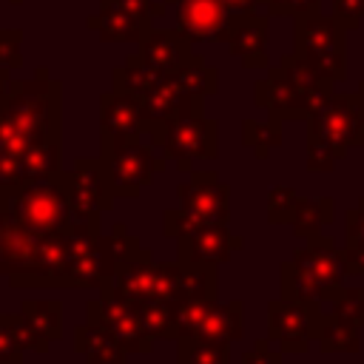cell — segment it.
<instances>
[{"instance_id":"cell-1","label":"cell","mask_w":364,"mask_h":364,"mask_svg":"<svg viewBox=\"0 0 364 364\" xmlns=\"http://www.w3.org/2000/svg\"><path fill=\"white\" fill-rule=\"evenodd\" d=\"M219 264L208 262H154V256L122 262L102 287L128 301H185L219 293Z\"/></svg>"},{"instance_id":"cell-2","label":"cell","mask_w":364,"mask_h":364,"mask_svg":"<svg viewBox=\"0 0 364 364\" xmlns=\"http://www.w3.org/2000/svg\"><path fill=\"white\" fill-rule=\"evenodd\" d=\"M344 259L336 247L333 236L327 233H310L304 236V245L296 247L293 259L282 262L279 267V284L282 299L307 301L327 307L336 296V290L344 284Z\"/></svg>"},{"instance_id":"cell-3","label":"cell","mask_w":364,"mask_h":364,"mask_svg":"<svg viewBox=\"0 0 364 364\" xmlns=\"http://www.w3.org/2000/svg\"><path fill=\"white\" fill-rule=\"evenodd\" d=\"M0 105L28 139L63 134V82L51 80L46 65H40L31 80H11Z\"/></svg>"},{"instance_id":"cell-4","label":"cell","mask_w":364,"mask_h":364,"mask_svg":"<svg viewBox=\"0 0 364 364\" xmlns=\"http://www.w3.org/2000/svg\"><path fill=\"white\" fill-rule=\"evenodd\" d=\"M0 210L11 213L34 233H57L65 230L71 222V205L63 176L31 179L17 185L0 182Z\"/></svg>"},{"instance_id":"cell-5","label":"cell","mask_w":364,"mask_h":364,"mask_svg":"<svg viewBox=\"0 0 364 364\" xmlns=\"http://www.w3.org/2000/svg\"><path fill=\"white\" fill-rule=\"evenodd\" d=\"M142 136L162 151L165 159L176 162V171L191 173L193 159H216L219 156V125L216 119L202 114H179L165 122H145Z\"/></svg>"},{"instance_id":"cell-6","label":"cell","mask_w":364,"mask_h":364,"mask_svg":"<svg viewBox=\"0 0 364 364\" xmlns=\"http://www.w3.org/2000/svg\"><path fill=\"white\" fill-rule=\"evenodd\" d=\"M293 51L321 68L330 80L347 77V31L324 14L293 17Z\"/></svg>"},{"instance_id":"cell-7","label":"cell","mask_w":364,"mask_h":364,"mask_svg":"<svg viewBox=\"0 0 364 364\" xmlns=\"http://www.w3.org/2000/svg\"><path fill=\"white\" fill-rule=\"evenodd\" d=\"M245 333V304L213 299H185L176 301V338H208L233 344ZM173 338V341H176Z\"/></svg>"},{"instance_id":"cell-8","label":"cell","mask_w":364,"mask_h":364,"mask_svg":"<svg viewBox=\"0 0 364 364\" xmlns=\"http://www.w3.org/2000/svg\"><path fill=\"white\" fill-rule=\"evenodd\" d=\"M102 159L108 165L114 193L125 199H136L142 188L151 185L159 171H165V156H156V148L142 136H128L102 148Z\"/></svg>"},{"instance_id":"cell-9","label":"cell","mask_w":364,"mask_h":364,"mask_svg":"<svg viewBox=\"0 0 364 364\" xmlns=\"http://www.w3.org/2000/svg\"><path fill=\"white\" fill-rule=\"evenodd\" d=\"M361 134V97L333 91L321 108L307 119V139L330 148L338 159L347 156L353 145H358Z\"/></svg>"},{"instance_id":"cell-10","label":"cell","mask_w":364,"mask_h":364,"mask_svg":"<svg viewBox=\"0 0 364 364\" xmlns=\"http://www.w3.org/2000/svg\"><path fill=\"white\" fill-rule=\"evenodd\" d=\"M333 91L336 88H301V85L290 82L279 65H273L264 80H256L253 102H256V108H264L270 119H279V122L304 119L307 122Z\"/></svg>"},{"instance_id":"cell-11","label":"cell","mask_w":364,"mask_h":364,"mask_svg":"<svg viewBox=\"0 0 364 364\" xmlns=\"http://www.w3.org/2000/svg\"><path fill=\"white\" fill-rule=\"evenodd\" d=\"M85 318L88 321H97L102 327H108L114 333V338L128 350V353H136V355H145L154 350V336L145 330L142 324V316H139V307L136 301H128V299H119L108 290H100V296L88 299L85 304Z\"/></svg>"},{"instance_id":"cell-12","label":"cell","mask_w":364,"mask_h":364,"mask_svg":"<svg viewBox=\"0 0 364 364\" xmlns=\"http://www.w3.org/2000/svg\"><path fill=\"white\" fill-rule=\"evenodd\" d=\"M321 304L273 299L267 304V338L276 341L279 353H307L310 341H316Z\"/></svg>"},{"instance_id":"cell-13","label":"cell","mask_w":364,"mask_h":364,"mask_svg":"<svg viewBox=\"0 0 364 364\" xmlns=\"http://www.w3.org/2000/svg\"><path fill=\"white\" fill-rule=\"evenodd\" d=\"M68 205L74 213H108L114 208V185L108 176V165L102 156H82L74 159L68 171L60 173Z\"/></svg>"},{"instance_id":"cell-14","label":"cell","mask_w":364,"mask_h":364,"mask_svg":"<svg viewBox=\"0 0 364 364\" xmlns=\"http://www.w3.org/2000/svg\"><path fill=\"white\" fill-rule=\"evenodd\" d=\"M176 205L202 225H228L230 188L213 171H191V179L176 185Z\"/></svg>"},{"instance_id":"cell-15","label":"cell","mask_w":364,"mask_h":364,"mask_svg":"<svg viewBox=\"0 0 364 364\" xmlns=\"http://www.w3.org/2000/svg\"><path fill=\"white\" fill-rule=\"evenodd\" d=\"M267 20L264 11L228 14L225 46L245 68H267Z\"/></svg>"},{"instance_id":"cell-16","label":"cell","mask_w":364,"mask_h":364,"mask_svg":"<svg viewBox=\"0 0 364 364\" xmlns=\"http://www.w3.org/2000/svg\"><path fill=\"white\" fill-rule=\"evenodd\" d=\"M245 242L242 236H233L228 225H202L196 222L188 233L176 239V259L179 262H208V264H225L233 250H239Z\"/></svg>"},{"instance_id":"cell-17","label":"cell","mask_w":364,"mask_h":364,"mask_svg":"<svg viewBox=\"0 0 364 364\" xmlns=\"http://www.w3.org/2000/svg\"><path fill=\"white\" fill-rule=\"evenodd\" d=\"M142 105L134 94L111 88L100 97V148H108L128 136H142Z\"/></svg>"},{"instance_id":"cell-18","label":"cell","mask_w":364,"mask_h":364,"mask_svg":"<svg viewBox=\"0 0 364 364\" xmlns=\"http://www.w3.org/2000/svg\"><path fill=\"white\" fill-rule=\"evenodd\" d=\"M230 9L225 0H179L176 28L191 43H225Z\"/></svg>"},{"instance_id":"cell-19","label":"cell","mask_w":364,"mask_h":364,"mask_svg":"<svg viewBox=\"0 0 364 364\" xmlns=\"http://www.w3.org/2000/svg\"><path fill=\"white\" fill-rule=\"evenodd\" d=\"M136 46L139 60L159 74H173L193 57V43L179 28H151Z\"/></svg>"},{"instance_id":"cell-20","label":"cell","mask_w":364,"mask_h":364,"mask_svg":"<svg viewBox=\"0 0 364 364\" xmlns=\"http://www.w3.org/2000/svg\"><path fill=\"white\" fill-rule=\"evenodd\" d=\"M142 105V119L145 122H165L179 114H202L205 111V97L188 94L171 74L145 97H139Z\"/></svg>"},{"instance_id":"cell-21","label":"cell","mask_w":364,"mask_h":364,"mask_svg":"<svg viewBox=\"0 0 364 364\" xmlns=\"http://www.w3.org/2000/svg\"><path fill=\"white\" fill-rule=\"evenodd\" d=\"M43 233H34L23 222H17L11 213L0 210V279L11 276L14 270L26 267L31 256L37 253Z\"/></svg>"},{"instance_id":"cell-22","label":"cell","mask_w":364,"mask_h":364,"mask_svg":"<svg viewBox=\"0 0 364 364\" xmlns=\"http://www.w3.org/2000/svg\"><path fill=\"white\" fill-rule=\"evenodd\" d=\"M74 350L85 364H128L131 355L108 327L88 318L74 327Z\"/></svg>"},{"instance_id":"cell-23","label":"cell","mask_w":364,"mask_h":364,"mask_svg":"<svg viewBox=\"0 0 364 364\" xmlns=\"http://www.w3.org/2000/svg\"><path fill=\"white\" fill-rule=\"evenodd\" d=\"M85 26L91 31H97V37L102 43H139L154 26L134 17L131 11L114 6V3H100V11L91 14L85 20Z\"/></svg>"},{"instance_id":"cell-24","label":"cell","mask_w":364,"mask_h":364,"mask_svg":"<svg viewBox=\"0 0 364 364\" xmlns=\"http://www.w3.org/2000/svg\"><path fill=\"white\" fill-rule=\"evenodd\" d=\"M48 341L40 338L23 313H0V364H23L26 350L48 353Z\"/></svg>"},{"instance_id":"cell-25","label":"cell","mask_w":364,"mask_h":364,"mask_svg":"<svg viewBox=\"0 0 364 364\" xmlns=\"http://www.w3.org/2000/svg\"><path fill=\"white\" fill-rule=\"evenodd\" d=\"M63 173V139L60 136H43L31 139L28 148L20 156V171L17 182H31V179H51Z\"/></svg>"},{"instance_id":"cell-26","label":"cell","mask_w":364,"mask_h":364,"mask_svg":"<svg viewBox=\"0 0 364 364\" xmlns=\"http://www.w3.org/2000/svg\"><path fill=\"white\" fill-rule=\"evenodd\" d=\"M358 324L336 310H321L318 316V330H316V341L321 353H358L361 341H358Z\"/></svg>"},{"instance_id":"cell-27","label":"cell","mask_w":364,"mask_h":364,"mask_svg":"<svg viewBox=\"0 0 364 364\" xmlns=\"http://www.w3.org/2000/svg\"><path fill=\"white\" fill-rule=\"evenodd\" d=\"M165 77H168V74H159V71H154L151 65H145V63L139 60V54H131L122 65H117V68L111 71L114 88H117V91H125V94H134L136 100L145 97V94H151Z\"/></svg>"},{"instance_id":"cell-28","label":"cell","mask_w":364,"mask_h":364,"mask_svg":"<svg viewBox=\"0 0 364 364\" xmlns=\"http://www.w3.org/2000/svg\"><path fill=\"white\" fill-rule=\"evenodd\" d=\"M333 216H336L333 196H316V199H301L299 196L296 210H293V219H290L293 236L296 239H304L310 233H321L327 225H333Z\"/></svg>"},{"instance_id":"cell-29","label":"cell","mask_w":364,"mask_h":364,"mask_svg":"<svg viewBox=\"0 0 364 364\" xmlns=\"http://www.w3.org/2000/svg\"><path fill=\"white\" fill-rule=\"evenodd\" d=\"M20 313L40 338H46L48 344L60 341V336H63V304H60V299H26L20 304Z\"/></svg>"},{"instance_id":"cell-30","label":"cell","mask_w":364,"mask_h":364,"mask_svg":"<svg viewBox=\"0 0 364 364\" xmlns=\"http://www.w3.org/2000/svg\"><path fill=\"white\" fill-rule=\"evenodd\" d=\"M100 245H102V250H105V256H108V262H111V267H114V270H117L122 262L151 256V250H145V247H142V242H139V239H136V236H134L122 222L111 225V230L100 236Z\"/></svg>"},{"instance_id":"cell-31","label":"cell","mask_w":364,"mask_h":364,"mask_svg":"<svg viewBox=\"0 0 364 364\" xmlns=\"http://www.w3.org/2000/svg\"><path fill=\"white\" fill-rule=\"evenodd\" d=\"M188 94H193V97H210V94H216L219 91V71L213 68V65H208L199 54H193L191 57V63H185L179 71H173L171 74Z\"/></svg>"},{"instance_id":"cell-32","label":"cell","mask_w":364,"mask_h":364,"mask_svg":"<svg viewBox=\"0 0 364 364\" xmlns=\"http://www.w3.org/2000/svg\"><path fill=\"white\" fill-rule=\"evenodd\" d=\"M176 364H230V344L208 338H176Z\"/></svg>"},{"instance_id":"cell-33","label":"cell","mask_w":364,"mask_h":364,"mask_svg":"<svg viewBox=\"0 0 364 364\" xmlns=\"http://www.w3.org/2000/svg\"><path fill=\"white\" fill-rule=\"evenodd\" d=\"M242 145L250 148L259 159H267V154L282 145V122L270 119V117H267V122H259V119L247 117L242 122Z\"/></svg>"},{"instance_id":"cell-34","label":"cell","mask_w":364,"mask_h":364,"mask_svg":"<svg viewBox=\"0 0 364 364\" xmlns=\"http://www.w3.org/2000/svg\"><path fill=\"white\" fill-rule=\"evenodd\" d=\"M136 307L154 338H176V301H136Z\"/></svg>"},{"instance_id":"cell-35","label":"cell","mask_w":364,"mask_h":364,"mask_svg":"<svg viewBox=\"0 0 364 364\" xmlns=\"http://www.w3.org/2000/svg\"><path fill=\"white\" fill-rule=\"evenodd\" d=\"M299 193L290 185H276L267 193V222L270 225H290L293 210H296Z\"/></svg>"},{"instance_id":"cell-36","label":"cell","mask_w":364,"mask_h":364,"mask_svg":"<svg viewBox=\"0 0 364 364\" xmlns=\"http://www.w3.org/2000/svg\"><path fill=\"white\" fill-rule=\"evenodd\" d=\"M327 307L341 313V316H347V318H353L358 327H364V287H344L341 284Z\"/></svg>"},{"instance_id":"cell-37","label":"cell","mask_w":364,"mask_h":364,"mask_svg":"<svg viewBox=\"0 0 364 364\" xmlns=\"http://www.w3.org/2000/svg\"><path fill=\"white\" fill-rule=\"evenodd\" d=\"M267 17H301L321 14V0H262Z\"/></svg>"},{"instance_id":"cell-38","label":"cell","mask_w":364,"mask_h":364,"mask_svg":"<svg viewBox=\"0 0 364 364\" xmlns=\"http://www.w3.org/2000/svg\"><path fill=\"white\" fill-rule=\"evenodd\" d=\"M23 31L20 28H0V68L11 71L23 65Z\"/></svg>"},{"instance_id":"cell-39","label":"cell","mask_w":364,"mask_h":364,"mask_svg":"<svg viewBox=\"0 0 364 364\" xmlns=\"http://www.w3.org/2000/svg\"><path fill=\"white\" fill-rule=\"evenodd\" d=\"M333 20L344 31H355L364 20V0H333Z\"/></svg>"},{"instance_id":"cell-40","label":"cell","mask_w":364,"mask_h":364,"mask_svg":"<svg viewBox=\"0 0 364 364\" xmlns=\"http://www.w3.org/2000/svg\"><path fill=\"white\" fill-rule=\"evenodd\" d=\"M193 225H196V219H193V216H188L179 205H176V208H165V210H162V233H165L168 239H179V236H182V233H188Z\"/></svg>"},{"instance_id":"cell-41","label":"cell","mask_w":364,"mask_h":364,"mask_svg":"<svg viewBox=\"0 0 364 364\" xmlns=\"http://www.w3.org/2000/svg\"><path fill=\"white\" fill-rule=\"evenodd\" d=\"M336 162H338V156L330 148L307 139V171H313V173H330L336 168Z\"/></svg>"},{"instance_id":"cell-42","label":"cell","mask_w":364,"mask_h":364,"mask_svg":"<svg viewBox=\"0 0 364 364\" xmlns=\"http://www.w3.org/2000/svg\"><path fill=\"white\" fill-rule=\"evenodd\" d=\"M270 338H256L247 353H242V364H282V353L270 350Z\"/></svg>"},{"instance_id":"cell-43","label":"cell","mask_w":364,"mask_h":364,"mask_svg":"<svg viewBox=\"0 0 364 364\" xmlns=\"http://www.w3.org/2000/svg\"><path fill=\"white\" fill-rule=\"evenodd\" d=\"M341 259H344V270H347V273H353V276H364V242L344 239Z\"/></svg>"},{"instance_id":"cell-44","label":"cell","mask_w":364,"mask_h":364,"mask_svg":"<svg viewBox=\"0 0 364 364\" xmlns=\"http://www.w3.org/2000/svg\"><path fill=\"white\" fill-rule=\"evenodd\" d=\"M344 239L364 242V196L358 199V205L344 210Z\"/></svg>"},{"instance_id":"cell-45","label":"cell","mask_w":364,"mask_h":364,"mask_svg":"<svg viewBox=\"0 0 364 364\" xmlns=\"http://www.w3.org/2000/svg\"><path fill=\"white\" fill-rule=\"evenodd\" d=\"M100 3H114L125 11H131L134 17H139L145 23H154V0H100Z\"/></svg>"},{"instance_id":"cell-46","label":"cell","mask_w":364,"mask_h":364,"mask_svg":"<svg viewBox=\"0 0 364 364\" xmlns=\"http://www.w3.org/2000/svg\"><path fill=\"white\" fill-rule=\"evenodd\" d=\"M225 6L230 11H259L262 9V0H225Z\"/></svg>"},{"instance_id":"cell-47","label":"cell","mask_w":364,"mask_h":364,"mask_svg":"<svg viewBox=\"0 0 364 364\" xmlns=\"http://www.w3.org/2000/svg\"><path fill=\"white\" fill-rule=\"evenodd\" d=\"M9 85H11V71H6V68H0V100L9 94Z\"/></svg>"},{"instance_id":"cell-48","label":"cell","mask_w":364,"mask_h":364,"mask_svg":"<svg viewBox=\"0 0 364 364\" xmlns=\"http://www.w3.org/2000/svg\"><path fill=\"white\" fill-rule=\"evenodd\" d=\"M358 97H361V134H358V145H364V80L358 82Z\"/></svg>"},{"instance_id":"cell-49","label":"cell","mask_w":364,"mask_h":364,"mask_svg":"<svg viewBox=\"0 0 364 364\" xmlns=\"http://www.w3.org/2000/svg\"><path fill=\"white\" fill-rule=\"evenodd\" d=\"M0 182H3V151H0Z\"/></svg>"},{"instance_id":"cell-50","label":"cell","mask_w":364,"mask_h":364,"mask_svg":"<svg viewBox=\"0 0 364 364\" xmlns=\"http://www.w3.org/2000/svg\"><path fill=\"white\" fill-rule=\"evenodd\" d=\"M165 3H168V6H176V3H179V0H165Z\"/></svg>"},{"instance_id":"cell-51","label":"cell","mask_w":364,"mask_h":364,"mask_svg":"<svg viewBox=\"0 0 364 364\" xmlns=\"http://www.w3.org/2000/svg\"><path fill=\"white\" fill-rule=\"evenodd\" d=\"M11 3H14V6H20V3H23V0H11Z\"/></svg>"}]
</instances>
